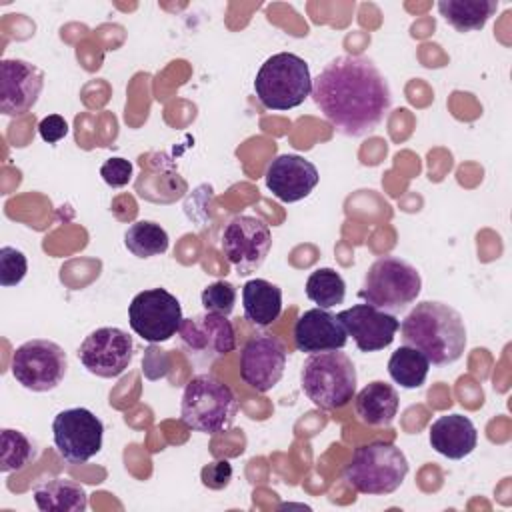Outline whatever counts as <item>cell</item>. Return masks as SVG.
<instances>
[{
	"label": "cell",
	"instance_id": "1",
	"mask_svg": "<svg viewBox=\"0 0 512 512\" xmlns=\"http://www.w3.org/2000/svg\"><path fill=\"white\" fill-rule=\"evenodd\" d=\"M322 116L344 136H366L386 118L392 92L378 66L366 56L332 58L312 80L310 92Z\"/></svg>",
	"mask_w": 512,
	"mask_h": 512
},
{
	"label": "cell",
	"instance_id": "2",
	"mask_svg": "<svg viewBox=\"0 0 512 512\" xmlns=\"http://www.w3.org/2000/svg\"><path fill=\"white\" fill-rule=\"evenodd\" d=\"M398 330L402 342L420 350L434 366L454 364L466 350L464 318L444 302H418L400 322Z\"/></svg>",
	"mask_w": 512,
	"mask_h": 512
},
{
	"label": "cell",
	"instance_id": "3",
	"mask_svg": "<svg viewBox=\"0 0 512 512\" xmlns=\"http://www.w3.org/2000/svg\"><path fill=\"white\" fill-rule=\"evenodd\" d=\"M238 414V398L234 390L214 374H196L182 392L180 420L204 434H220L228 430Z\"/></svg>",
	"mask_w": 512,
	"mask_h": 512
},
{
	"label": "cell",
	"instance_id": "4",
	"mask_svg": "<svg viewBox=\"0 0 512 512\" xmlns=\"http://www.w3.org/2000/svg\"><path fill=\"white\" fill-rule=\"evenodd\" d=\"M408 474L406 454L392 442L372 440L354 450L344 480L360 494L384 496L398 490Z\"/></svg>",
	"mask_w": 512,
	"mask_h": 512
},
{
	"label": "cell",
	"instance_id": "5",
	"mask_svg": "<svg viewBox=\"0 0 512 512\" xmlns=\"http://www.w3.org/2000/svg\"><path fill=\"white\" fill-rule=\"evenodd\" d=\"M356 368L348 354L340 350L310 354L300 368V386L314 406L336 410L346 406L356 394Z\"/></svg>",
	"mask_w": 512,
	"mask_h": 512
},
{
	"label": "cell",
	"instance_id": "6",
	"mask_svg": "<svg viewBox=\"0 0 512 512\" xmlns=\"http://www.w3.org/2000/svg\"><path fill=\"white\" fill-rule=\"evenodd\" d=\"M420 290L422 278L416 266L398 256H382L366 270L358 298L378 310L398 314L416 302Z\"/></svg>",
	"mask_w": 512,
	"mask_h": 512
},
{
	"label": "cell",
	"instance_id": "7",
	"mask_svg": "<svg viewBox=\"0 0 512 512\" xmlns=\"http://www.w3.org/2000/svg\"><path fill=\"white\" fill-rule=\"evenodd\" d=\"M254 92L264 108L290 110L312 92L308 62L292 52L272 54L256 72Z\"/></svg>",
	"mask_w": 512,
	"mask_h": 512
},
{
	"label": "cell",
	"instance_id": "8",
	"mask_svg": "<svg viewBox=\"0 0 512 512\" xmlns=\"http://www.w3.org/2000/svg\"><path fill=\"white\" fill-rule=\"evenodd\" d=\"M12 376L32 392H48L60 386L68 372V356L60 344L46 338H32L12 354Z\"/></svg>",
	"mask_w": 512,
	"mask_h": 512
},
{
	"label": "cell",
	"instance_id": "9",
	"mask_svg": "<svg viewBox=\"0 0 512 512\" xmlns=\"http://www.w3.org/2000/svg\"><path fill=\"white\" fill-rule=\"evenodd\" d=\"M182 306L164 288L138 292L128 306V322L134 334L150 344L170 340L182 324Z\"/></svg>",
	"mask_w": 512,
	"mask_h": 512
},
{
	"label": "cell",
	"instance_id": "10",
	"mask_svg": "<svg viewBox=\"0 0 512 512\" xmlns=\"http://www.w3.org/2000/svg\"><path fill=\"white\" fill-rule=\"evenodd\" d=\"M52 436L58 454L70 464H84L102 450L104 424L88 408H66L52 420Z\"/></svg>",
	"mask_w": 512,
	"mask_h": 512
},
{
	"label": "cell",
	"instance_id": "11",
	"mask_svg": "<svg viewBox=\"0 0 512 512\" xmlns=\"http://www.w3.org/2000/svg\"><path fill=\"white\" fill-rule=\"evenodd\" d=\"M220 246L230 266L240 276H246L264 264L272 246V234L262 218L240 214L224 226Z\"/></svg>",
	"mask_w": 512,
	"mask_h": 512
},
{
	"label": "cell",
	"instance_id": "12",
	"mask_svg": "<svg viewBox=\"0 0 512 512\" xmlns=\"http://www.w3.org/2000/svg\"><path fill=\"white\" fill-rule=\"evenodd\" d=\"M134 356L132 336L116 326L92 330L78 346L80 364L94 376L116 378L130 366Z\"/></svg>",
	"mask_w": 512,
	"mask_h": 512
},
{
	"label": "cell",
	"instance_id": "13",
	"mask_svg": "<svg viewBox=\"0 0 512 512\" xmlns=\"http://www.w3.org/2000/svg\"><path fill=\"white\" fill-rule=\"evenodd\" d=\"M288 350L284 342L268 332L254 334L240 352V378L252 390L264 394L284 376Z\"/></svg>",
	"mask_w": 512,
	"mask_h": 512
},
{
	"label": "cell",
	"instance_id": "14",
	"mask_svg": "<svg viewBox=\"0 0 512 512\" xmlns=\"http://www.w3.org/2000/svg\"><path fill=\"white\" fill-rule=\"evenodd\" d=\"M178 336L190 358L196 362H212L236 348L234 326L228 316L222 314L204 312L192 318H182Z\"/></svg>",
	"mask_w": 512,
	"mask_h": 512
},
{
	"label": "cell",
	"instance_id": "15",
	"mask_svg": "<svg viewBox=\"0 0 512 512\" xmlns=\"http://www.w3.org/2000/svg\"><path fill=\"white\" fill-rule=\"evenodd\" d=\"M44 88L40 68L20 58H4L0 62V112L6 116H22L34 108Z\"/></svg>",
	"mask_w": 512,
	"mask_h": 512
},
{
	"label": "cell",
	"instance_id": "16",
	"mask_svg": "<svg viewBox=\"0 0 512 512\" xmlns=\"http://www.w3.org/2000/svg\"><path fill=\"white\" fill-rule=\"evenodd\" d=\"M348 336H352L360 352H378L394 342L400 320L394 314L378 310L370 304H354L336 314Z\"/></svg>",
	"mask_w": 512,
	"mask_h": 512
},
{
	"label": "cell",
	"instance_id": "17",
	"mask_svg": "<svg viewBox=\"0 0 512 512\" xmlns=\"http://www.w3.org/2000/svg\"><path fill=\"white\" fill-rule=\"evenodd\" d=\"M266 186L280 202H298L318 184V168L300 154H280L266 168Z\"/></svg>",
	"mask_w": 512,
	"mask_h": 512
},
{
	"label": "cell",
	"instance_id": "18",
	"mask_svg": "<svg viewBox=\"0 0 512 512\" xmlns=\"http://www.w3.org/2000/svg\"><path fill=\"white\" fill-rule=\"evenodd\" d=\"M292 336L296 348L306 354L342 350L348 342V334L338 316L318 306L304 310L298 316V320L294 322Z\"/></svg>",
	"mask_w": 512,
	"mask_h": 512
},
{
	"label": "cell",
	"instance_id": "19",
	"mask_svg": "<svg viewBox=\"0 0 512 512\" xmlns=\"http://www.w3.org/2000/svg\"><path fill=\"white\" fill-rule=\"evenodd\" d=\"M430 446L450 458L462 460L474 452L478 442V432L474 422L464 414H444L438 416L428 430Z\"/></svg>",
	"mask_w": 512,
	"mask_h": 512
},
{
	"label": "cell",
	"instance_id": "20",
	"mask_svg": "<svg viewBox=\"0 0 512 512\" xmlns=\"http://www.w3.org/2000/svg\"><path fill=\"white\" fill-rule=\"evenodd\" d=\"M400 398L392 384L374 380L354 394V410L362 424L384 428L390 426L398 414Z\"/></svg>",
	"mask_w": 512,
	"mask_h": 512
},
{
	"label": "cell",
	"instance_id": "21",
	"mask_svg": "<svg viewBox=\"0 0 512 512\" xmlns=\"http://www.w3.org/2000/svg\"><path fill=\"white\" fill-rule=\"evenodd\" d=\"M242 308L250 324L266 328L282 314V290L264 278H252L242 286Z\"/></svg>",
	"mask_w": 512,
	"mask_h": 512
},
{
	"label": "cell",
	"instance_id": "22",
	"mask_svg": "<svg viewBox=\"0 0 512 512\" xmlns=\"http://www.w3.org/2000/svg\"><path fill=\"white\" fill-rule=\"evenodd\" d=\"M32 496L42 512H84L88 508L86 490L68 478L44 480L34 488Z\"/></svg>",
	"mask_w": 512,
	"mask_h": 512
},
{
	"label": "cell",
	"instance_id": "23",
	"mask_svg": "<svg viewBox=\"0 0 512 512\" xmlns=\"http://www.w3.org/2000/svg\"><path fill=\"white\" fill-rule=\"evenodd\" d=\"M440 16L458 32L482 30L498 10V0H440Z\"/></svg>",
	"mask_w": 512,
	"mask_h": 512
},
{
	"label": "cell",
	"instance_id": "24",
	"mask_svg": "<svg viewBox=\"0 0 512 512\" xmlns=\"http://www.w3.org/2000/svg\"><path fill=\"white\" fill-rule=\"evenodd\" d=\"M428 370H430L428 358L420 350L406 344L396 348L388 360L390 378L406 390L420 388L428 378Z\"/></svg>",
	"mask_w": 512,
	"mask_h": 512
},
{
	"label": "cell",
	"instance_id": "25",
	"mask_svg": "<svg viewBox=\"0 0 512 512\" xmlns=\"http://www.w3.org/2000/svg\"><path fill=\"white\" fill-rule=\"evenodd\" d=\"M124 246L136 258H152L168 250L170 238L160 224L152 220H138L124 232Z\"/></svg>",
	"mask_w": 512,
	"mask_h": 512
},
{
	"label": "cell",
	"instance_id": "26",
	"mask_svg": "<svg viewBox=\"0 0 512 512\" xmlns=\"http://www.w3.org/2000/svg\"><path fill=\"white\" fill-rule=\"evenodd\" d=\"M306 296L318 308H334L346 298V282L334 268H316L306 280Z\"/></svg>",
	"mask_w": 512,
	"mask_h": 512
},
{
	"label": "cell",
	"instance_id": "27",
	"mask_svg": "<svg viewBox=\"0 0 512 512\" xmlns=\"http://www.w3.org/2000/svg\"><path fill=\"white\" fill-rule=\"evenodd\" d=\"M36 458V444L20 430L4 428L0 432V472H18Z\"/></svg>",
	"mask_w": 512,
	"mask_h": 512
},
{
	"label": "cell",
	"instance_id": "28",
	"mask_svg": "<svg viewBox=\"0 0 512 512\" xmlns=\"http://www.w3.org/2000/svg\"><path fill=\"white\" fill-rule=\"evenodd\" d=\"M200 300H202L204 312L230 316L236 304V288L226 280H216L202 290Z\"/></svg>",
	"mask_w": 512,
	"mask_h": 512
},
{
	"label": "cell",
	"instance_id": "29",
	"mask_svg": "<svg viewBox=\"0 0 512 512\" xmlns=\"http://www.w3.org/2000/svg\"><path fill=\"white\" fill-rule=\"evenodd\" d=\"M28 272V260L22 250L14 246L0 248V286L12 288L24 280Z\"/></svg>",
	"mask_w": 512,
	"mask_h": 512
},
{
	"label": "cell",
	"instance_id": "30",
	"mask_svg": "<svg viewBox=\"0 0 512 512\" xmlns=\"http://www.w3.org/2000/svg\"><path fill=\"white\" fill-rule=\"evenodd\" d=\"M102 180L112 188H122L132 180V162L126 158H108L100 166Z\"/></svg>",
	"mask_w": 512,
	"mask_h": 512
},
{
	"label": "cell",
	"instance_id": "31",
	"mask_svg": "<svg viewBox=\"0 0 512 512\" xmlns=\"http://www.w3.org/2000/svg\"><path fill=\"white\" fill-rule=\"evenodd\" d=\"M232 478V466L228 460H220V462H212L202 470V482L204 486L212 488V490H222L228 486Z\"/></svg>",
	"mask_w": 512,
	"mask_h": 512
},
{
	"label": "cell",
	"instance_id": "32",
	"mask_svg": "<svg viewBox=\"0 0 512 512\" xmlns=\"http://www.w3.org/2000/svg\"><path fill=\"white\" fill-rule=\"evenodd\" d=\"M38 134H40V138L44 142L56 144V142H60L68 134V122L60 114L44 116L40 120V124H38Z\"/></svg>",
	"mask_w": 512,
	"mask_h": 512
}]
</instances>
